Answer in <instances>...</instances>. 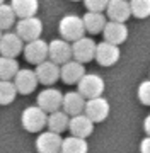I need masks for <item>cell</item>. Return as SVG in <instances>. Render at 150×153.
Instances as JSON below:
<instances>
[{
  "label": "cell",
  "mask_w": 150,
  "mask_h": 153,
  "mask_svg": "<svg viewBox=\"0 0 150 153\" xmlns=\"http://www.w3.org/2000/svg\"><path fill=\"white\" fill-rule=\"evenodd\" d=\"M48 114L39 105H29L26 107L21 116V124L29 133H41L46 128Z\"/></svg>",
  "instance_id": "1"
},
{
  "label": "cell",
  "mask_w": 150,
  "mask_h": 153,
  "mask_svg": "<svg viewBox=\"0 0 150 153\" xmlns=\"http://www.w3.org/2000/svg\"><path fill=\"white\" fill-rule=\"evenodd\" d=\"M58 31L61 34V39H65L68 43H73L85 36V26H84L82 17L73 16V14H68L61 19L58 24Z\"/></svg>",
  "instance_id": "2"
},
{
  "label": "cell",
  "mask_w": 150,
  "mask_h": 153,
  "mask_svg": "<svg viewBox=\"0 0 150 153\" xmlns=\"http://www.w3.org/2000/svg\"><path fill=\"white\" fill-rule=\"evenodd\" d=\"M43 33V22L38 17H26V19H19L16 22V34L22 39L24 43L38 39Z\"/></svg>",
  "instance_id": "3"
},
{
  "label": "cell",
  "mask_w": 150,
  "mask_h": 153,
  "mask_svg": "<svg viewBox=\"0 0 150 153\" xmlns=\"http://www.w3.org/2000/svg\"><path fill=\"white\" fill-rule=\"evenodd\" d=\"M111 111V105L106 100L102 95L101 97H94V99H87L85 100V107H84V114L87 116L92 123H102L107 119Z\"/></svg>",
  "instance_id": "4"
},
{
  "label": "cell",
  "mask_w": 150,
  "mask_h": 153,
  "mask_svg": "<svg viewBox=\"0 0 150 153\" xmlns=\"http://www.w3.org/2000/svg\"><path fill=\"white\" fill-rule=\"evenodd\" d=\"M48 60L56 63V65H65L67 61L73 60L72 58V43L65 39H53L48 43Z\"/></svg>",
  "instance_id": "5"
},
{
  "label": "cell",
  "mask_w": 150,
  "mask_h": 153,
  "mask_svg": "<svg viewBox=\"0 0 150 153\" xmlns=\"http://www.w3.org/2000/svg\"><path fill=\"white\" fill-rule=\"evenodd\" d=\"M77 87L78 92L85 99L101 97L104 92V80H102V76L96 75V73H85L82 76V80L77 83Z\"/></svg>",
  "instance_id": "6"
},
{
  "label": "cell",
  "mask_w": 150,
  "mask_h": 153,
  "mask_svg": "<svg viewBox=\"0 0 150 153\" xmlns=\"http://www.w3.org/2000/svg\"><path fill=\"white\" fill-rule=\"evenodd\" d=\"M61 102H63V94L55 87H46L38 94V104L46 114H51L55 111L61 109Z\"/></svg>",
  "instance_id": "7"
},
{
  "label": "cell",
  "mask_w": 150,
  "mask_h": 153,
  "mask_svg": "<svg viewBox=\"0 0 150 153\" xmlns=\"http://www.w3.org/2000/svg\"><path fill=\"white\" fill-rule=\"evenodd\" d=\"M96 48L97 43L90 38H80L72 43V58L80 63H89L96 58Z\"/></svg>",
  "instance_id": "8"
},
{
  "label": "cell",
  "mask_w": 150,
  "mask_h": 153,
  "mask_svg": "<svg viewBox=\"0 0 150 153\" xmlns=\"http://www.w3.org/2000/svg\"><path fill=\"white\" fill-rule=\"evenodd\" d=\"M24 58L28 63L31 65H39L43 61L48 60V43L43 41L41 38L34 39V41H29V43L24 44Z\"/></svg>",
  "instance_id": "9"
},
{
  "label": "cell",
  "mask_w": 150,
  "mask_h": 153,
  "mask_svg": "<svg viewBox=\"0 0 150 153\" xmlns=\"http://www.w3.org/2000/svg\"><path fill=\"white\" fill-rule=\"evenodd\" d=\"M14 85L17 88V94H22V95H29L34 92V88L38 87V76L34 73V70L29 68H21L14 76Z\"/></svg>",
  "instance_id": "10"
},
{
  "label": "cell",
  "mask_w": 150,
  "mask_h": 153,
  "mask_svg": "<svg viewBox=\"0 0 150 153\" xmlns=\"http://www.w3.org/2000/svg\"><path fill=\"white\" fill-rule=\"evenodd\" d=\"M24 41L16 33H4L0 38V55L7 58H16L24 51Z\"/></svg>",
  "instance_id": "11"
},
{
  "label": "cell",
  "mask_w": 150,
  "mask_h": 153,
  "mask_svg": "<svg viewBox=\"0 0 150 153\" xmlns=\"http://www.w3.org/2000/svg\"><path fill=\"white\" fill-rule=\"evenodd\" d=\"M121 56V51L116 44H111L107 41H102V43L97 44L96 48V58L94 60L99 63L101 66H113L114 63H118Z\"/></svg>",
  "instance_id": "12"
},
{
  "label": "cell",
  "mask_w": 150,
  "mask_h": 153,
  "mask_svg": "<svg viewBox=\"0 0 150 153\" xmlns=\"http://www.w3.org/2000/svg\"><path fill=\"white\" fill-rule=\"evenodd\" d=\"M61 134L53 131H41L36 138V150L39 153H60L61 150Z\"/></svg>",
  "instance_id": "13"
},
{
  "label": "cell",
  "mask_w": 150,
  "mask_h": 153,
  "mask_svg": "<svg viewBox=\"0 0 150 153\" xmlns=\"http://www.w3.org/2000/svg\"><path fill=\"white\" fill-rule=\"evenodd\" d=\"M68 131L72 133V136L77 138H89L94 131V123L84 114H77L70 117V123H68Z\"/></svg>",
  "instance_id": "14"
},
{
  "label": "cell",
  "mask_w": 150,
  "mask_h": 153,
  "mask_svg": "<svg viewBox=\"0 0 150 153\" xmlns=\"http://www.w3.org/2000/svg\"><path fill=\"white\" fill-rule=\"evenodd\" d=\"M84 75H85V66H84V63H80L77 60H70L65 65L60 66V78L68 85L78 83Z\"/></svg>",
  "instance_id": "15"
},
{
  "label": "cell",
  "mask_w": 150,
  "mask_h": 153,
  "mask_svg": "<svg viewBox=\"0 0 150 153\" xmlns=\"http://www.w3.org/2000/svg\"><path fill=\"white\" fill-rule=\"evenodd\" d=\"M85 100H87V99L84 97L78 90L77 92H75V90H70V92L63 94L61 111L67 112L70 117H72V116H77V114H82L84 107H85Z\"/></svg>",
  "instance_id": "16"
},
{
  "label": "cell",
  "mask_w": 150,
  "mask_h": 153,
  "mask_svg": "<svg viewBox=\"0 0 150 153\" xmlns=\"http://www.w3.org/2000/svg\"><path fill=\"white\" fill-rule=\"evenodd\" d=\"M104 41L111 44H121L128 38V27L125 22H116V21H107L104 26Z\"/></svg>",
  "instance_id": "17"
},
{
  "label": "cell",
  "mask_w": 150,
  "mask_h": 153,
  "mask_svg": "<svg viewBox=\"0 0 150 153\" xmlns=\"http://www.w3.org/2000/svg\"><path fill=\"white\" fill-rule=\"evenodd\" d=\"M36 76H38V82L43 85H53V83L60 78V65H56L53 61L46 60L43 63L36 65L34 70Z\"/></svg>",
  "instance_id": "18"
},
{
  "label": "cell",
  "mask_w": 150,
  "mask_h": 153,
  "mask_svg": "<svg viewBox=\"0 0 150 153\" xmlns=\"http://www.w3.org/2000/svg\"><path fill=\"white\" fill-rule=\"evenodd\" d=\"M106 17L109 21L116 22H126L131 17V9L128 0H109L106 7Z\"/></svg>",
  "instance_id": "19"
},
{
  "label": "cell",
  "mask_w": 150,
  "mask_h": 153,
  "mask_svg": "<svg viewBox=\"0 0 150 153\" xmlns=\"http://www.w3.org/2000/svg\"><path fill=\"white\" fill-rule=\"evenodd\" d=\"M82 21H84V26H85V33L99 34L104 31L107 17L102 12H85V16H82Z\"/></svg>",
  "instance_id": "20"
},
{
  "label": "cell",
  "mask_w": 150,
  "mask_h": 153,
  "mask_svg": "<svg viewBox=\"0 0 150 153\" xmlns=\"http://www.w3.org/2000/svg\"><path fill=\"white\" fill-rule=\"evenodd\" d=\"M10 7L14 9L19 19H26V17L36 16L39 9V2L38 0H10Z\"/></svg>",
  "instance_id": "21"
},
{
  "label": "cell",
  "mask_w": 150,
  "mask_h": 153,
  "mask_svg": "<svg viewBox=\"0 0 150 153\" xmlns=\"http://www.w3.org/2000/svg\"><path fill=\"white\" fill-rule=\"evenodd\" d=\"M68 123H70V116L60 109V111H55V112L48 114V123H46V126H48L50 131L61 134L63 131L68 129Z\"/></svg>",
  "instance_id": "22"
},
{
  "label": "cell",
  "mask_w": 150,
  "mask_h": 153,
  "mask_svg": "<svg viewBox=\"0 0 150 153\" xmlns=\"http://www.w3.org/2000/svg\"><path fill=\"white\" fill-rule=\"evenodd\" d=\"M87 152H89V145L84 138L68 136L63 138V141H61L60 153H87Z\"/></svg>",
  "instance_id": "23"
},
{
  "label": "cell",
  "mask_w": 150,
  "mask_h": 153,
  "mask_svg": "<svg viewBox=\"0 0 150 153\" xmlns=\"http://www.w3.org/2000/svg\"><path fill=\"white\" fill-rule=\"evenodd\" d=\"M21 70L16 58L0 56V80H14L16 73Z\"/></svg>",
  "instance_id": "24"
},
{
  "label": "cell",
  "mask_w": 150,
  "mask_h": 153,
  "mask_svg": "<svg viewBox=\"0 0 150 153\" xmlns=\"http://www.w3.org/2000/svg\"><path fill=\"white\" fill-rule=\"evenodd\" d=\"M17 97V88L12 80H0V105L12 104Z\"/></svg>",
  "instance_id": "25"
},
{
  "label": "cell",
  "mask_w": 150,
  "mask_h": 153,
  "mask_svg": "<svg viewBox=\"0 0 150 153\" xmlns=\"http://www.w3.org/2000/svg\"><path fill=\"white\" fill-rule=\"evenodd\" d=\"M16 12L10 7V4L0 5V31H9L12 26H16Z\"/></svg>",
  "instance_id": "26"
},
{
  "label": "cell",
  "mask_w": 150,
  "mask_h": 153,
  "mask_svg": "<svg viewBox=\"0 0 150 153\" xmlns=\"http://www.w3.org/2000/svg\"><path fill=\"white\" fill-rule=\"evenodd\" d=\"M131 16L137 19H147L150 16V0H130Z\"/></svg>",
  "instance_id": "27"
},
{
  "label": "cell",
  "mask_w": 150,
  "mask_h": 153,
  "mask_svg": "<svg viewBox=\"0 0 150 153\" xmlns=\"http://www.w3.org/2000/svg\"><path fill=\"white\" fill-rule=\"evenodd\" d=\"M137 95H138V100L143 105H150V80H143L140 83Z\"/></svg>",
  "instance_id": "28"
},
{
  "label": "cell",
  "mask_w": 150,
  "mask_h": 153,
  "mask_svg": "<svg viewBox=\"0 0 150 153\" xmlns=\"http://www.w3.org/2000/svg\"><path fill=\"white\" fill-rule=\"evenodd\" d=\"M109 0H84L87 12H104Z\"/></svg>",
  "instance_id": "29"
},
{
  "label": "cell",
  "mask_w": 150,
  "mask_h": 153,
  "mask_svg": "<svg viewBox=\"0 0 150 153\" xmlns=\"http://www.w3.org/2000/svg\"><path fill=\"white\" fill-rule=\"evenodd\" d=\"M140 153H150V136H145L140 143Z\"/></svg>",
  "instance_id": "30"
},
{
  "label": "cell",
  "mask_w": 150,
  "mask_h": 153,
  "mask_svg": "<svg viewBox=\"0 0 150 153\" xmlns=\"http://www.w3.org/2000/svg\"><path fill=\"white\" fill-rule=\"evenodd\" d=\"M143 129L147 133V136H150V114L143 119Z\"/></svg>",
  "instance_id": "31"
},
{
  "label": "cell",
  "mask_w": 150,
  "mask_h": 153,
  "mask_svg": "<svg viewBox=\"0 0 150 153\" xmlns=\"http://www.w3.org/2000/svg\"><path fill=\"white\" fill-rule=\"evenodd\" d=\"M2 4H5V0H0V5H2Z\"/></svg>",
  "instance_id": "32"
},
{
  "label": "cell",
  "mask_w": 150,
  "mask_h": 153,
  "mask_svg": "<svg viewBox=\"0 0 150 153\" xmlns=\"http://www.w3.org/2000/svg\"><path fill=\"white\" fill-rule=\"evenodd\" d=\"M2 34H4V33H2V31H0V38H2Z\"/></svg>",
  "instance_id": "33"
},
{
  "label": "cell",
  "mask_w": 150,
  "mask_h": 153,
  "mask_svg": "<svg viewBox=\"0 0 150 153\" xmlns=\"http://www.w3.org/2000/svg\"><path fill=\"white\" fill-rule=\"evenodd\" d=\"M73 2H78V0H73Z\"/></svg>",
  "instance_id": "34"
},
{
  "label": "cell",
  "mask_w": 150,
  "mask_h": 153,
  "mask_svg": "<svg viewBox=\"0 0 150 153\" xmlns=\"http://www.w3.org/2000/svg\"><path fill=\"white\" fill-rule=\"evenodd\" d=\"M128 2H130V0H128Z\"/></svg>",
  "instance_id": "35"
}]
</instances>
